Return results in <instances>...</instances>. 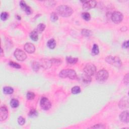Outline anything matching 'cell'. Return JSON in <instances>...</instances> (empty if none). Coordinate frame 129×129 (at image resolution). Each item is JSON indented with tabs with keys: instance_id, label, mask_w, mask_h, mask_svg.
Segmentation results:
<instances>
[{
	"instance_id": "e575fe53",
	"label": "cell",
	"mask_w": 129,
	"mask_h": 129,
	"mask_svg": "<svg viewBox=\"0 0 129 129\" xmlns=\"http://www.w3.org/2000/svg\"><path fill=\"white\" fill-rule=\"evenodd\" d=\"M105 127L103 126V125H96L93 127H92L90 128H93V129H103L105 128Z\"/></svg>"
},
{
	"instance_id": "8d00e7d4",
	"label": "cell",
	"mask_w": 129,
	"mask_h": 129,
	"mask_svg": "<svg viewBox=\"0 0 129 129\" xmlns=\"http://www.w3.org/2000/svg\"><path fill=\"white\" fill-rule=\"evenodd\" d=\"M3 49L1 48V56H3Z\"/></svg>"
},
{
	"instance_id": "8992f818",
	"label": "cell",
	"mask_w": 129,
	"mask_h": 129,
	"mask_svg": "<svg viewBox=\"0 0 129 129\" xmlns=\"http://www.w3.org/2000/svg\"><path fill=\"white\" fill-rule=\"evenodd\" d=\"M14 56L16 59L19 61H23L27 58V55L23 51L19 49H17L14 52Z\"/></svg>"
},
{
	"instance_id": "ac0fdd59",
	"label": "cell",
	"mask_w": 129,
	"mask_h": 129,
	"mask_svg": "<svg viewBox=\"0 0 129 129\" xmlns=\"http://www.w3.org/2000/svg\"><path fill=\"white\" fill-rule=\"evenodd\" d=\"M30 37L32 40L34 41H37L38 39V33L35 30L32 31L30 34Z\"/></svg>"
},
{
	"instance_id": "52a82bcc",
	"label": "cell",
	"mask_w": 129,
	"mask_h": 129,
	"mask_svg": "<svg viewBox=\"0 0 129 129\" xmlns=\"http://www.w3.org/2000/svg\"><path fill=\"white\" fill-rule=\"evenodd\" d=\"M112 19L114 23L119 24L122 21L123 19V15L120 12H114L112 16Z\"/></svg>"
},
{
	"instance_id": "7c38bea8",
	"label": "cell",
	"mask_w": 129,
	"mask_h": 129,
	"mask_svg": "<svg viewBox=\"0 0 129 129\" xmlns=\"http://www.w3.org/2000/svg\"><path fill=\"white\" fill-rule=\"evenodd\" d=\"M24 48L25 51L29 53H33L35 51V48L34 45L31 43H26L25 44Z\"/></svg>"
},
{
	"instance_id": "f1b7e54d",
	"label": "cell",
	"mask_w": 129,
	"mask_h": 129,
	"mask_svg": "<svg viewBox=\"0 0 129 129\" xmlns=\"http://www.w3.org/2000/svg\"><path fill=\"white\" fill-rule=\"evenodd\" d=\"M27 98L28 100H32L35 97V94L33 92H28L27 93Z\"/></svg>"
},
{
	"instance_id": "f546056e",
	"label": "cell",
	"mask_w": 129,
	"mask_h": 129,
	"mask_svg": "<svg viewBox=\"0 0 129 129\" xmlns=\"http://www.w3.org/2000/svg\"><path fill=\"white\" fill-rule=\"evenodd\" d=\"M51 19L52 21H53V22H55V21H56L58 20V15H57L56 13L52 12V13L51 16Z\"/></svg>"
},
{
	"instance_id": "d6986e66",
	"label": "cell",
	"mask_w": 129,
	"mask_h": 129,
	"mask_svg": "<svg viewBox=\"0 0 129 129\" xmlns=\"http://www.w3.org/2000/svg\"><path fill=\"white\" fill-rule=\"evenodd\" d=\"M4 93L6 94H12L14 92V89L11 87H5L3 89Z\"/></svg>"
},
{
	"instance_id": "4dcf8cb0",
	"label": "cell",
	"mask_w": 129,
	"mask_h": 129,
	"mask_svg": "<svg viewBox=\"0 0 129 129\" xmlns=\"http://www.w3.org/2000/svg\"><path fill=\"white\" fill-rule=\"evenodd\" d=\"M37 114H38V113H37V111L35 110L34 109H32L30 111V112L29 113V116L32 117L37 116Z\"/></svg>"
},
{
	"instance_id": "e0dca14e",
	"label": "cell",
	"mask_w": 129,
	"mask_h": 129,
	"mask_svg": "<svg viewBox=\"0 0 129 129\" xmlns=\"http://www.w3.org/2000/svg\"><path fill=\"white\" fill-rule=\"evenodd\" d=\"M45 28V25L44 23H40L37 26L36 29L35 30L38 33H40L44 31Z\"/></svg>"
},
{
	"instance_id": "9c48e42d",
	"label": "cell",
	"mask_w": 129,
	"mask_h": 129,
	"mask_svg": "<svg viewBox=\"0 0 129 129\" xmlns=\"http://www.w3.org/2000/svg\"><path fill=\"white\" fill-rule=\"evenodd\" d=\"M83 4V8L85 10H88L94 8L96 5V2L94 1H82Z\"/></svg>"
},
{
	"instance_id": "30bf717a",
	"label": "cell",
	"mask_w": 129,
	"mask_h": 129,
	"mask_svg": "<svg viewBox=\"0 0 129 129\" xmlns=\"http://www.w3.org/2000/svg\"><path fill=\"white\" fill-rule=\"evenodd\" d=\"M20 6L21 8L25 12V13L28 14V15H30L32 13V10L31 9L29 6H28L25 2L24 1H21L20 2Z\"/></svg>"
},
{
	"instance_id": "ba28073f",
	"label": "cell",
	"mask_w": 129,
	"mask_h": 129,
	"mask_svg": "<svg viewBox=\"0 0 129 129\" xmlns=\"http://www.w3.org/2000/svg\"><path fill=\"white\" fill-rule=\"evenodd\" d=\"M40 105L41 108L45 110H47L51 109L52 106L51 102H50L48 99L46 97H42L40 102Z\"/></svg>"
},
{
	"instance_id": "836d02e7",
	"label": "cell",
	"mask_w": 129,
	"mask_h": 129,
	"mask_svg": "<svg viewBox=\"0 0 129 129\" xmlns=\"http://www.w3.org/2000/svg\"><path fill=\"white\" fill-rule=\"evenodd\" d=\"M124 83L126 85H128L129 84V74H127L126 75H125L124 78Z\"/></svg>"
},
{
	"instance_id": "ffe728a7",
	"label": "cell",
	"mask_w": 129,
	"mask_h": 129,
	"mask_svg": "<svg viewBox=\"0 0 129 129\" xmlns=\"http://www.w3.org/2000/svg\"><path fill=\"white\" fill-rule=\"evenodd\" d=\"M66 60L68 63L70 64H75L78 62V59L76 58H72L70 56H67L66 58Z\"/></svg>"
},
{
	"instance_id": "4fadbf2b",
	"label": "cell",
	"mask_w": 129,
	"mask_h": 129,
	"mask_svg": "<svg viewBox=\"0 0 129 129\" xmlns=\"http://www.w3.org/2000/svg\"><path fill=\"white\" fill-rule=\"evenodd\" d=\"M120 119L122 122L125 123H128L129 121L128 111H124L122 113H121L120 116Z\"/></svg>"
},
{
	"instance_id": "484cf974",
	"label": "cell",
	"mask_w": 129,
	"mask_h": 129,
	"mask_svg": "<svg viewBox=\"0 0 129 129\" xmlns=\"http://www.w3.org/2000/svg\"><path fill=\"white\" fill-rule=\"evenodd\" d=\"M72 93L74 94H77L81 92V89L79 86H74L72 89Z\"/></svg>"
},
{
	"instance_id": "8fae6325",
	"label": "cell",
	"mask_w": 129,
	"mask_h": 129,
	"mask_svg": "<svg viewBox=\"0 0 129 129\" xmlns=\"http://www.w3.org/2000/svg\"><path fill=\"white\" fill-rule=\"evenodd\" d=\"M8 116V112L5 107H1L0 109V121H3L6 120Z\"/></svg>"
},
{
	"instance_id": "1f68e13d",
	"label": "cell",
	"mask_w": 129,
	"mask_h": 129,
	"mask_svg": "<svg viewBox=\"0 0 129 129\" xmlns=\"http://www.w3.org/2000/svg\"><path fill=\"white\" fill-rule=\"evenodd\" d=\"M9 64H10V66H11L14 68H16V69H20V68H21V66L19 65L18 64H17L15 62H10L9 63Z\"/></svg>"
},
{
	"instance_id": "cb8c5ba5",
	"label": "cell",
	"mask_w": 129,
	"mask_h": 129,
	"mask_svg": "<svg viewBox=\"0 0 129 129\" xmlns=\"http://www.w3.org/2000/svg\"><path fill=\"white\" fill-rule=\"evenodd\" d=\"M82 17L85 21H89L91 18L90 14L87 12H84L82 14Z\"/></svg>"
},
{
	"instance_id": "3957f363",
	"label": "cell",
	"mask_w": 129,
	"mask_h": 129,
	"mask_svg": "<svg viewBox=\"0 0 129 129\" xmlns=\"http://www.w3.org/2000/svg\"><path fill=\"white\" fill-rule=\"evenodd\" d=\"M105 60L109 64H112L116 67H120L121 66V60L117 56L113 57L112 56H107L105 59Z\"/></svg>"
},
{
	"instance_id": "44dd1931",
	"label": "cell",
	"mask_w": 129,
	"mask_h": 129,
	"mask_svg": "<svg viewBox=\"0 0 129 129\" xmlns=\"http://www.w3.org/2000/svg\"><path fill=\"white\" fill-rule=\"evenodd\" d=\"M82 80H83V81L85 83H88L91 82V76L84 73V74L82 75Z\"/></svg>"
},
{
	"instance_id": "603a6c76",
	"label": "cell",
	"mask_w": 129,
	"mask_h": 129,
	"mask_svg": "<svg viewBox=\"0 0 129 129\" xmlns=\"http://www.w3.org/2000/svg\"><path fill=\"white\" fill-rule=\"evenodd\" d=\"M99 53V48L98 45L94 44L93 46V48L92 49V53L93 55H98Z\"/></svg>"
},
{
	"instance_id": "9a60e30c",
	"label": "cell",
	"mask_w": 129,
	"mask_h": 129,
	"mask_svg": "<svg viewBox=\"0 0 129 129\" xmlns=\"http://www.w3.org/2000/svg\"><path fill=\"white\" fill-rule=\"evenodd\" d=\"M128 99H126L125 98L121 99L119 103V107L121 109H124L125 108H126V107H128Z\"/></svg>"
},
{
	"instance_id": "d590c367",
	"label": "cell",
	"mask_w": 129,
	"mask_h": 129,
	"mask_svg": "<svg viewBox=\"0 0 129 129\" xmlns=\"http://www.w3.org/2000/svg\"><path fill=\"white\" fill-rule=\"evenodd\" d=\"M123 48H129V41L128 40L124 42L123 44Z\"/></svg>"
},
{
	"instance_id": "d4e9b609",
	"label": "cell",
	"mask_w": 129,
	"mask_h": 129,
	"mask_svg": "<svg viewBox=\"0 0 129 129\" xmlns=\"http://www.w3.org/2000/svg\"><path fill=\"white\" fill-rule=\"evenodd\" d=\"M82 34L85 37H90L92 35V32L88 29H83L82 31Z\"/></svg>"
},
{
	"instance_id": "6da1fadb",
	"label": "cell",
	"mask_w": 129,
	"mask_h": 129,
	"mask_svg": "<svg viewBox=\"0 0 129 129\" xmlns=\"http://www.w3.org/2000/svg\"><path fill=\"white\" fill-rule=\"evenodd\" d=\"M56 13L62 17H67L70 16L73 13V10L71 7L66 5H60L57 7Z\"/></svg>"
},
{
	"instance_id": "d6a6232c",
	"label": "cell",
	"mask_w": 129,
	"mask_h": 129,
	"mask_svg": "<svg viewBox=\"0 0 129 129\" xmlns=\"http://www.w3.org/2000/svg\"><path fill=\"white\" fill-rule=\"evenodd\" d=\"M18 123L21 126H22V125H24L25 123V120L22 117H20L18 119Z\"/></svg>"
},
{
	"instance_id": "7a4b0ae2",
	"label": "cell",
	"mask_w": 129,
	"mask_h": 129,
	"mask_svg": "<svg viewBox=\"0 0 129 129\" xmlns=\"http://www.w3.org/2000/svg\"><path fill=\"white\" fill-rule=\"evenodd\" d=\"M59 76L60 78H69L71 79H74L77 78V74L73 70L66 69L63 70L60 73Z\"/></svg>"
},
{
	"instance_id": "2e32d148",
	"label": "cell",
	"mask_w": 129,
	"mask_h": 129,
	"mask_svg": "<svg viewBox=\"0 0 129 129\" xmlns=\"http://www.w3.org/2000/svg\"><path fill=\"white\" fill-rule=\"evenodd\" d=\"M47 45L50 49H53L56 46V42L54 39H51L48 41Z\"/></svg>"
},
{
	"instance_id": "83f0119b",
	"label": "cell",
	"mask_w": 129,
	"mask_h": 129,
	"mask_svg": "<svg viewBox=\"0 0 129 129\" xmlns=\"http://www.w3.org/2000/svg\"><path fill=\"white\" fill-rule=\"evenodd\" d=\"M9 17V14L6 12H4L1 13V19L3 21H6Z\"/></svg>"
},
{
	"instance_id": "4316f807",
	"label": "cell",
	"mask_w": 129,
	"mask_h": 129,
	"mask_svg": "<svg viewBox=\"0 0 129 129\" xmlns=\"http://www.w3.org/2000/svg\"><path fill=\"white\" fill-rule=\"evenodd\" d=\"M40 64L38 62H34L32 64V68L34 71H38L39 70L40 68Z\"/></svg>"
},
{
	"instance_id": "277c9868",
	"label": "cell",
	"mask_w": 129,
	"mask_h": 129,
	"mask_svg": "<svg viewBox=\"0 0 129 129\" xmlns=\"http://www.w3.org/2000/svg\"><path fill=\"white\" fill-rule=\"evenodd\" d=\"M96 72V68L93 64L89 63L85 66L84 69V73L89 76H93Z\"/></svg>"
},
{
	"instance_id": "7402d4cb",
	"label": "cell",
	"mask_w": 129,
	"mask_h": 129,
	"mask_svg": "<svg viewBox=\"0 0 129 129\" xmlns=\"http://www.w3.org/2000/svg\"><path fill=\"white\" fill-rule=\"evenodd\" d=\"M10 105L13 108H16L19 105V101L16 99H12L11 100Z\"/></svg>"
},
{
	"instance_id": "5b68a950",
	"label": "cell",
	"mask_w": 129,
	"mask_h": 129,
	"mask_svg": "<svg viewBox=\"0 0 129 129\" xmlns=\"http://www.w3.org/2000/svg\"><path fill=\"white\" fill-rule=\"evenodd\" d=\"M109 77V73L105 70H100L96 75V80L100 82L105 81Z\"/></svg>"
},
{
	"instance_id": "5bb4252c",
	"label": "cell",
	"mask_w": 129,
	"mask_h": 129,
	"mask_svg": "<svg viewBox=\"0 0 129 129\" xmlns=\"http://www.w3.org/2000/svg\"><path fill=\"white\" fill-rule=\"evenodd\" d=\"M52 63L51 60H48L47 59H42L40 62V66L42 67L44 69H49L52 65Z\"/></svg>"
}]
</instances>
